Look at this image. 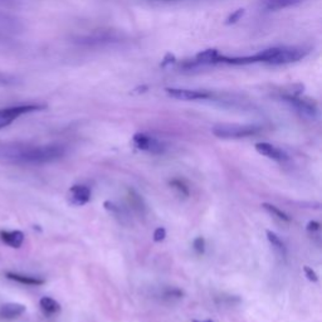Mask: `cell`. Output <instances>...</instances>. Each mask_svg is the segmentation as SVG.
<instances>
[{"mask_svg": "<svg viewBox=\"0 0 322 322\" xmlns=\"http://www.w3.org/2000/svg\"><path fill=\"white\" fill-rule=\"evenodd\" d=\"M64 154H66V149L62 145H45V146L28 147L25 150H21L16 155V160L20 163L40 165V164L56 161L63 157Z\"/></svg>", "mask_w": 322, "mask_h": 322, "instance_id": "cell-1", "label": "cell"}, {"mask_svg": "<svg viewBox=\"0 0 322 322\" xmlns=\"http://www.w3.org/2000/svg\"><path fill=\"white\" fill-rule=\"evenodd\" d=\"M262 131V127L258 125H216L214 126L212 132L219 137V139H244L249 136H254Z\"/></svg>", "mask_w": 322, "mask_h": 322, "instance_id": "cell-2", "label": "cell"}, {"mask_svg": "<svg viewBox=\"0 0 322 322\" xmlns=\"http://www.w3.org/2000/svg\"><path fill=\"white\" fill-rule=\"evenodd\" d=\"M45 105L38 104H27V105H18V106L6 107V108H0V130L10 123H13L16 118H19L23 114L30 113V112L40 111L44 109Z\"/></svg>", "mask_w": 322, "mask_h": 322, "instance_id": "cell-3", "label": "cell"}, {"mask_svg": "<svg viewBox=\"0 0 322 322\" xmlns=\"http://www.w3.org/2000/svg\"><path fill=\"white\" fill-rule=\"evenodd\" d=\"M165 92L171 99L179 101H200V100H211L213 97L212 92L199 90H187V88H165Z\"/></svg>", "mask_w": 322, "mask_h": 322, "instance_id": "cell-4", "label": "cell"}, {"mask_svg": "<svg viewBox=\"0 0 322 322\" xmlns=\"http://www.w3.org/2000/svg\"><path fill=\"white\" fill-rule=\"evenodd\" d=\"M132 141L135 146L142 151L151 152L155 155H160L165 151V146H164L163 142H160L159 140L152 137V136L146 135V133H135Z\"/></svg>", "mask_w": 322, "mask_h": 322, "instance_id": "cell-5", "label": "cell"}, {"mask_svg": "<svg viewBox=\"0 0 322 322\" xmlns=\"http://www.w3.org/2000/svg\"><path fill=\"white\" fill-rule=\"evenodd\" d=\"M282 99L283 101L287 102L288 105H291L298 113L301 114L302 117L314 120V118L317 117V114H319L317 107L315 106L314 104H311V102L306 101V100L298 99V97L291 96V95H283Z\"/></svg>", "mask_w": 322, "mask_h": 322, "instance_id": "cell-6", "label": "cell"}, {"mask_svg": "<svg viewBox=\"0 0 322 322\" xmlns=\"http://www.w3.org/2000/svg\"><path fill=\"white\" fill-rule=\"evenodd\" d=\"M256 150L258 154L268 157V159L277 160V161H286L288 159V155L283 150L278 149L274 145L268 144V142H258L256 144Z\"/></svg>", "mask_w": 322, "mask_h": 322, "instance_id": "cell-7", "label": "cell"}, {"mask_svg": "<svg viewBox=\"0 0 322 322\" xmlns=\"http://www.w3.org/2000/svg\"><path fill=\"white\" fill-rule=\"evenodd\" d=\"M68 199H70L71 204L82 207L90 202L91 190L85 185H73L68 192Z\"/></svg>", "mask_w": 322, "mask_h": 322, "instance_id": "cell-8", "label": "cell"}, {"mask_svg": "<svg viewBox=\"0 0 322 322\" xmlns=\"http://www.w3.org/2000/svg\"><path fill=\"white\" fill-rule=\"evenodd\" d=\"M0 239L3 240L5 244L11 248H20L24 242V233L20 230H1L0 232Z\"/></svg>", "mask_w": 322, "mask_h": 322, "instance_id": "cell-9", "label": "cell"}, {"mask_svg": "<svg viewBox=\"0 0 322 322\" xmlns=\"http://www.w3.org/2000/svg\"><path fill=\"white\" fill-rule=\"evenodd\" d=\"M27 307L20 304H5L0 307V317L5 320H13L24 314Z\"/></svg>", "mask_w": 322, "mask_h": 322, "instance_id": "cell-10", "label": "cell"}, {"mask_svg": "<svg viewBox=\"0 0 322 322\" xmlns=\"http://www.w3.org/2000/svg\"><path fill=\"white\" fill-rule=\"evenodd\" d=\"M6 277L11 281H15V282L21 283V285H27V286H40L44 283V280L38 277H33V276H24V274H18L13 273V272H8L6 273Z\"/></svg>", "mask_w": 322, "mask_h": 322, "instance_id": "cell-11", "label": "cell"}, {"mask_svg": "<svg viewBox=\"0 0 322 322\" xmlns=\"http://www.w3.org/2000/svg\"><path fill=\"white\" fill-rule=\"evenodd\" d=\"M40 310L44 312V315L47 316H52V315H56L61 311V305L53 300L51 297H42L39 301Z\"/></svg>", "mask_w": 322, "mask_h": 322, "instance_id": "cell-12", "label": "cell"}, {"mask_svg": "<svg viewBox=\"0 0 322 322\" xmlns=\"http://www.w3.org/2000/svg\"><path fill=\"white\" fill-rule=\"evenodd\" d=\"M302 0H263L264 8L268 10H280L301 3Z\"/></svg>", "mask_w": 322, "mask_h": 322, "instance_id": "cell-13", "label": "cell"}, {"mask_svg": "<svg viewBox=\"0 0 322 322\" xmlns=\"http://www.w3.org/2000/svg\"><path fill=\"white\" fill-rule=\"evenodd\" d=\"M266 234H267V239L269 240V243L272 244V247H273L274 249L277 250V252L280 253L281 256L285 257L286 253H287V249H286L285 243H283L282 240L280 239V237H278V235L276 234V233L271 232V230H267Z\"/></svg>", "mask_w": 322, "mask_h": 322, "instance_id": "cell-14", "label": "cell"}, {"mask_svg": "<svg viewBox=\"0 0 322 322\" xmlns=\"http://www.w3.org/2000/svg\"><path fill=\"white\" fill-rule=\"evenodd\" d=\"M262 208L266 212H268L272 216H276V218L280 219V220L286 221V223H290L291 221V216L288 215V214H286L285 212L281 211V209H278L277 207H274V205L268 204V203H263V204H262Z\"/></svg>", "mask_w": 322, "mask_h": 322, "instance_id": "cell-15", "label": "cell"}, {"mask_svg": "<svg viewBox=\"0 0 322 322\" xmlns=\"http://www.w3.org/2000/svg\"><path fill=\"white\" fill-rule=\"evenodd\" d=\"M128 200H130L131 205H132L133 208H135L137 212H142L145 209V205L144 203H142L141 197H140L135 190L132 189L128 190Z\"/></svg>", "mask_w": 322, "mask_h": 322, "instance_id": "cell-16", "label": "cell"}, {"mask_svg": "<svg viewBox=\"0 0 322 322\" xmlns=\"http://www.w3.org/2000/svg\"><path fill=\"white\" fill-rule=\"evenodd\" d=\"M170 185L171 188L178 190L179 194H181L183 197H189V189H188V187H185V184H184L183 181L174 179V180L170 181Z\"/></svg>", "mask_w": 322, "mask_h": 322, "instance_id": "cell-17", "label": "cell"}, {"mask_svg": "<svg viewBox=\"0 0 322 322\" xmlns=\"http://www.w3.org/2000/svg\"><path fill=\"white\" fill-rule=\"evenodd\" d=\"M244 9H237V10L235 11H233L232 14H230V15L228 16V18H226V20H225V24H228V25H230V24H234V23H237L238 20H240V18H242L243 15H244Z\"/></svg>", "mask_w": 322, "mask_h": 322, "instance_id": "cell-18", "label": "cell"}, {"mask_svg": "<svg viewBox=\"0 0 322 322\" xmlns=\"http://www.w3.org/2000/svg\"><path fill=\"white\" fill-rule=\"evenodd\" d=\"M193 247H194V250L198 253V254H204L205 252V239L203 237L195 238L194 242H193Z\"/></svg>", "mask_w": 322, "mask_h": 322, "instance_id": "cell-19", "label": "cell"}, {"mask_svg": "<svg viewBox=\"0 0 322 322\" xmlns=\"http://www.w3.org/2000/svg\"><path fill=\"white\" fill-rule=\"evenodd\" d=\"M165 237H166L165 228L160 226V228L155 229V232H154V240H155V242H157V243L163 242V240L165 239Z\"/></svg>", "mask_w": 322, "mask_h": 322, "instance_id": "cell-20", "label": "cell"}, {"mask_svg": "<svg viewBox=\"0 0 322 322\" xmlns=\"http://www.w3.org/2000/svg\"><path fill=\"white\" fill-rule=\"evenodd\" d=\"M304 271H305V274H306L307 280L311 281V282H317V281H319V277H317L316 272H315L314 269L310 268V267H307V266H305Z\"/></svg>", "mask_w": 322, "mask_h": 322, "instance_id": "cell-21", "label": "cell"}, {"mask_svg": "<svg viewBox=\"0 0 322 322\" xmlns=\"http://www.w3.org/2000/svg\"><path fill=\"white\" fill-rule=\"evenodd\" d=\"M14 83V78L10 77L9 75H3V73H0V86H8V85H13Z\"/></svg>", "mask_w": 322, "mask_h": 322, "instance_id": "cell-22", "label": "cell"}, {"mask_svg": "<svg viewBox=\"0 0 322 322\" xmlns=\"http://www.w3.org/2000/svg\"><path fill=\"white\" fill-rule=\"evenodd\" d=\"M166 297H175V298H180L183 297V292L178 288H171V290H168L165 292Z\"/></svg>", "mask_w": 322, "mask_h": 322, "instance_id": "cell-23", "label": "cell"}, {"mask_svg": "<svg viewBox=\"0 0 322 322\" xmlns=\"http://www.w3.org/2000/svg\"><path fill=\"white\" fill-rule=\"evenodd\" d=\"M174 62H175V57H174L171 53H169V54H166V57L164 58V61L161 62V67H166L168 64L174 63Z\"/></svg>", "mask_w": 322, "mask_h": 322, "instance_id": "cell-24", "label": "cell"}, {"mask_svg": "<svg viewBox=\"0 0 322 322\" xmlns=\"http://www.w3.org/2000/svg\"><path fill=\"white\" fill-rule=\"evenodd\" d=\"M320 226H321V224L319 223V221H310L309 224H307V230H310V232H316V230H319Z\"/></svg>", "mask_w": 322, "mask_h": 322, "instance_id": "cell-25", "label": "cell"}, {"mask_svg": "<svg viewBox=\"0 0 322 322\" xmlns=\"http://www.w3.org/2000/svg\"><path fill=\"white\" fill-rule=\"evenodd\" d=\"M193 322H214L212 320H203V321H199V320H193Z\"/></svg>", "mask_w": 322, "mask_h": 322, "instance_id": "cell-26", "label": "cell"}]
</instances>
